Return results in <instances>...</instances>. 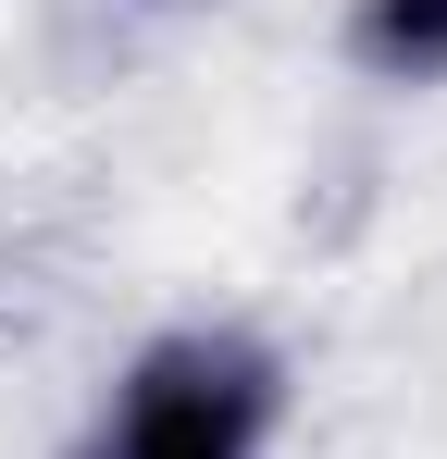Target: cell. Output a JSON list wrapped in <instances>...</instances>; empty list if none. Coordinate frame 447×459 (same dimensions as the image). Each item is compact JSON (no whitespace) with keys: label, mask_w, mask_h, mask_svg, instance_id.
Wrapping results in <instances>:
<instances>
[{"label":"cell","mask_w":447,"mask_h":459,"mask_svg":"<svg viewBox=\"0 0 447 459\" xmlns=\"http://www.w3.org/2000/svg\"><path fill=\"white\" fill-rule=\"evenodd\" d=\"M286 435V360L249 323H162L63 459H261Z\"/></svg>","instance_id":"obj_1"},{"label":"cell","mask_w":447,"mask_h":459,"mask_svg":"<svg viewBox=\"0 0 447 459\" xmlns=\"http://www.w3.org/2000/svg\"><path fill=\"white\" fill-rule=\"evenodd\" d=\"M348 63L385 87H447V0H348Z\"/></svg>","instance_id":"obj_2"},{"label":"cell","mask_w":447,"mask_h":459,"mask_svg":"<svg viewBox=\"0 0 447 459\" xmlns=\"http://www.w3.org/2000/svg\"><path fill=\"white\" fill-rule=\"evenodd\" d=\"M0 323H13V299H0Z\"/></svg>","instance_id":"obj_3"}]
</instances>
